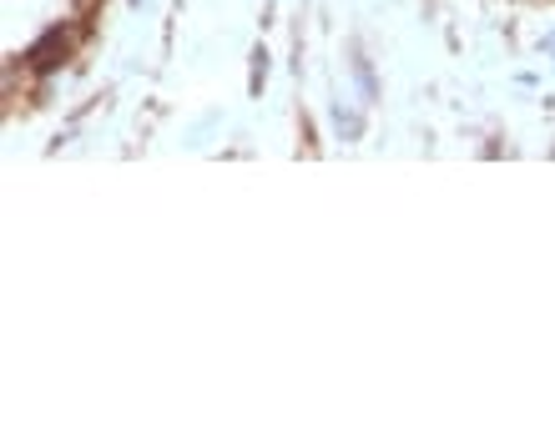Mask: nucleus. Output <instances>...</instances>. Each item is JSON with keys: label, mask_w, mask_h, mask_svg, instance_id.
Wrapping results in <instances>:
<instances>
[{"label": "nucleus", "mask_w": 555, "mask_h": 444, "mask_svg": "<svg viewBox=\"0 0 555 444\" xmlns=\"http://www.w3.org/2000/svg\"><path fill=\"white\" fill-rule=\"evenodd\" d=\"M76 11L87 15V11H96V0H76Z\"/></svg>", "instance_id": "obj_3"}, {"label": "nucleus", "mask_w": 555, "mask_h": 444, "mask_svg": "<svg viewBox=\"0 0 555 444\" xmlns=\"http://www.w3.org/2000/svg\"><path fill=\"white\" fill-rule=\"evenodd\" d=\"M541 51H545V56H555V30H551V36H545V41H541Z\"/></svg>", "instance_id": "obj_2"}, {"label": "nucleus", "mask_w": 555, "mask_h": 444, "mask_svg": "<svg viewBox=\"0 0 555 444\" xmlns=\"http://www.w3.org/2000/svg\"><path fill=\"white\" fill-rule=\"evenodd\" d=\"M81 41H87V26H81V15H76V21H66V26H51L41 41L30 45V51H26V66L36 76L61 71V66L76 56V45H81Z\"/></svg>", "instance_id": "obj_1"}]
</instances>
